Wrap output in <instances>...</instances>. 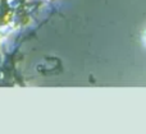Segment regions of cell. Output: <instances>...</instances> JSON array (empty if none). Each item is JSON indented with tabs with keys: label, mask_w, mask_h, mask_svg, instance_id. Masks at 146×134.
Masks as SVG:
<instances>
[]
</instances>
